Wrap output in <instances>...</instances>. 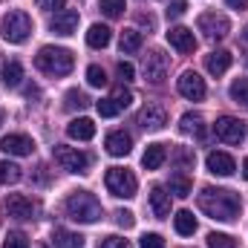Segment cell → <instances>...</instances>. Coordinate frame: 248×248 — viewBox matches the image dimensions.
I'll return each mask as SVG.
<instances>
[{"instance_id":"1","label":"cell","mask_w":248,"mask_h":248,"mask_svg":"<svg viewBox=\"0 0 248 248\" xmlns=\"http://www.w3.org/2000/svg\"><path fill=\"white\" fill-rule=\"evenodd\" d=\"M196 202H199V211L217 222H234L243 211V199L225 187H202Z\"/></svg>"},{"instance_id":"2","label":"cell","mask_w":248,"mask_h":248,"mask_svg":"<svg viewBox=\"0 0 248 248\" xmlns=\"http://www.w3.org/2000/svg\"><path fill=\"white\" fill-rule=\"evenodd\" d=\"M35 66L46 75H69L75 66V55L63 46H41V52L35 55Z\"/></svg>"},{"instance_id":"3","label":"cell","mask_w":248,"mask_h":248,"mask_svg":"<svg viewBox=\"0 0 248 248\" xmlns=\"http://www.w3.org/2000/svg\"><path fill=\"white\" fill-rule=\"evenodd\" d=\"M66 214H69V219L90 225V222L101 219V202L87 190H75V193L66 196Z\"/></svg>"},{"instance_id":"4","label":"cell","mask_w":248,"mask_h":248,"mask_svg":"<svg viewBox=\"0 0 248 248\" xmlns=\"http://www.w3.org/2000/svg\"><path fill=\"white\" fill-rule=\"evenodd\" d=\"M0 32H3V38H6L9 44H23V41L32 35V17H29L26 12L15 9V12H9V15L0 20Z\"/></svg>"},{"instance_id":"5","label":"cell","mask_w":248,"mask_h":248,"mask_svg":"<svg viewBox=\"0 0 248 248\" xmlns=\"http://www.w3.org/2000/svg\"><path fill=\"white\" fill-rule=\"evenodd\" d=\"M104 182H107V190L113 196H119V199H133L136 196V187H139L136 176L127 168H110L107 176H104Z\"/></svg>"},{"instance_id":"6","label":"cell","mask_w":248,"mask_h":248,"mask_svg":"<svg viewBox=\"0 0 248 248\" xmlns=\"http://www.w3.org/2000/svg\"><path fill=\"white\" fill-rule=\"evenodd\" d=\"M52 159L69 173H84L90 168V156L81 153L78 147H69V144H55L52 147Z\"/></svg>"},{"instance_id":"7","label":"cell","mask_w":248,"mask_h":248,"mask_svg":"<svg viewBox=\"0 0 248 248\" xmlns=\"http://www.w3.org/2000/svg\"><path fill=\"white\" fill-rule=\"evenodd\" d=\"M196 26H199V32L208 41H222L231 32V20L225 15H217V12H202L199 20H196Z\"/></svg>"},{"instance_id":"8","label":"cell","mask_w":248,"mask_h":248,"mask_svg":"<svg viewBox=\"0 0 248 248\" xmlns=\"http://www.w3.org/2000/svg\"><path fill=\"white\" fill-rule=\"evenodd\" d=\"M214 133H217V139H222L225 144H240L243 139H246V122H240V119H234V116H222V119H217L214 124Z\"/></svg>"},{"instance_id":"9","label":"cell","mask_w":248,"mask_h":248,"mask_svg":"<svg viewBox=\"0 0 248 248\" xmlns=\"http://www.w3.org/2000/svg\"><path fill=\"white\" fill-rule=\"evenodd\" d=\"M168 66H170V61H168V55L162 49H150L144 55V78L150 84H162L168 78Z\"/></svg>"},{"instance_id":"10","label":"cell","mask_w":248,"mask_h":248,"mask_svg":"<svg viewBox=\"0 0 248 248\" xmlns=\"http://www.w3.org/2000/svg\"><path fill=\"white\" fill-rule=\"evenodd\" d=\"M176 87H179V95H185L187 101H202L205 98V81L199 78V72H193V69H185L182 75H179V81H176Z\"/></svg>"},{"instance_id":"11","label":"cell","mask_w":248,"mask_h":248,"mask_svg":"<svg viewBox=\"0 0 248 248\" xmlns=\"http://www.w3.org/2000/svg\"><path fill=\"white\" fill-rule=\"evenodd\" d=\"M0 150L9 156H32L35 153V141L23 133H9L0 139Z\"/></svg>"},{"instance_id":"12","label":"cell","mask_w":248,"mask_h":248,"mask_svg":"<svg viewBox=\"0 0 248 248\" xmlns=\"http://www.w3.org/2000/svg\"><path fill=\"white\" fill-rule=\"evenodd\" d=\"M3 205H6V211H9V217H15V219H32V217H35V205H32V199H26L23 193H9Z\"/></svg>"},{"instance_id":"13","label":"cell","mask_w":248,"mask_h":248,"mask_svg":"<svg viewBox=\"0 0 248 248\" xmlns=\"http://www.w3.org/2000/svg\"><path fill=\"white\" fill-rule=\"evenodd\" d=\"M139 124H141L144 130H150V133L162 130V127L168 124V113H165V107H162V104H147V107L139 113Z\"/></svg>"},{"instance_id":"14","label":"cell","mask_w":248,"mask_h":248,"mask_svg":"<svg viewBox=\"0 0 248 248\" xmlns=\"http://www.w3.org/2000/svg\"><path fill=\"white\" fill-rule=\"evenodd\" d=\"M49 29L55 35H72L78 29V12L75 9H63V12H55L52 20H49Z\"/></svg>"},{"instance_id":"15","label":"cell","mask_w":248,"mask_h":248,"mask_svg":"<svg viewBox=\"0 0 248 248\" xmlns=\"http://www.w3.org/2000/svg\"><path fill=\"white\" fill-rule=\"evenodd\" d=\"M205 165H208V170H211L214 176H231V173L237 170V162H234V159H231L228 153H219V150L208 153Z\"/></svg>"},{"instance_id":"16","label":"cell","mask_w":248,"mask_h":248,"mask_svg":"<svg viewBox=\"0 0 248 248\" xmlns=\"http://www.w3.org/2000/svg\"><path fill=\"white\" fill-rule=\"evenodd\" d=\"M168 44H170L176 52H193V49H196V38H193V32H190L187 26H173V29L168 32Z\"/></svg>"},{"instance_id":"17","label":"cell","mask_w":248,"mask_h":248,"mask_svg":"<svg viewBox=\"0 0 248 248\" xmlns=\"http://www.w3.org/2000/svg\"><path fill=\"white\" fill-rule=\"evenodd\" d=\"M104 147H107V153H110V156H127V153H130V147H133V136H130V133H124V130H113V133L107 136Z\"/></svg>"},{"instance_id":"18","label":"cell","mask_w":248,"mask_h":248,"mask_svg":"<svg viewBox=\"0 0 248 248\" xmlns=\"http://www.w3.org/2000/svg\"><path fill=\"white\" fill-rule=\"evenodd\" d=\"M231 61H234V55L228 49H214L211 55H205V69L211 75H222V72H228Z\"/></svg>"},{"instance_id":"19","label":"cell","mask_w":248,"mask_h":248,"mask_svg":"<svg viewBox=\"0 0 248 248\" xmlns=\"http://www.w3.org/2000/svg\"><path fill=\"white\" fill-rule=\"evenodd\" d=\"M150 211H153V217H159V219H165L168 214H170V193L165 190V187H153L150 190Z\"/></svg>"},{"instance_id":"20","label":"cell","mask_w":248,"mask_h":248,"mask_svg":"<svg viewBox=\"0 0 248 248\" xmlns=\"http://www.w3.org/2000/svg\"><path fill=\"white\" fill-rule=\"evenodd\" d=\"M66 136L78 139V141H90L95 136V124L90 122V119H72V122L66 124Z\"/></svg>"},{"instance_id":"21","label":"cell","mask_w":248,"mask_h":248,"mask_svg":"<svg viewBox=\"0 0 248 248\" xmlns=\"http://www.w3.org/2000/svg\"><path fill=\"white\" fill-rule=\"evenodd\" d=\"M179 130H182L185 136H196V139H205V133H208L199 113H185V116L179 119Z\"/></svg>"},{"instance_id":"22","label":"cell","mask_w":248,"mask_h":248,"mask_svg":"<svg viewBox=\"0 0 248 248\" xmlns=\"http://www.w3.org/2000/svg\"><path fill=\"white\" fill-rule=\"evenodd\" d=\"M165 159H168L165 144H147V150H144V156H141V165H144L147 170H159V168L165 165Z\"/></svg>"},{"instance_id":"23","label":"cell","mask_w":248,"mask_h":248,"mask_svg":"<svg viewBox=\"0 0 248 248\" xmlns=\"http://www.w3.org/2000/svg\"><path fill=\"white\" fill-rule=\"evenodd\" d=\"M110 38H113V32H110V26H104V23H93L90 32H87V44H90L93 49H104V46L110 44Z\"/></svg>"},{"instance_id":"24","label":"cell","mask_w":248,"mask_h":248,"mask_svg":"<svg viewBox=\"0 0 248 248\" xmlns=\"http://www.w3.org/2000/svg\"><path fill=\"white\" fill-rule=\"evenodd\" d=\"M52 246L55 248H84V237L75 234V231H66V228H55Z\"/></svg>"},{"instance_id":"25","label":"cell","mask_w":248,"mask_h":248,"mask_svg":"<svg viewBox=\"0 0 248 248\" xmlns=\"http://www.w3.org/2000/svg\"><path fill=\"white\" fill-rule=\"evenodd\" d=\"M119 46H122L124 55L139 52V49H141V32H136V29H124L122 38H119Z\"/></svg>"},{"instance_id":"26","label":"cell","mask_w":248,"mask_h":248,"mask_svg":"<svg viewBox=\"0 0 248 248\" xmlns=\"http://www.w3.org/2000/svg\"><path fill=\"white\" fill-rule=\"evenodd\" d=\"M228 93H231V101L234 104H240L243 110H248V78H237Z\"/></svg>"},{"instance_id":"27","label":"cell","mask_w":248,"mask_h":248,"mask_svg":"<svg viewBox=\"0 0 248 248\" xmlns=\"http://www.w3.org/2000/svg\"><path fill=\"white\" fill-rule=\"evenodd\" d=\"M173 225H176V231H179L182 237H190V234L196 231V219H193L190 211H179V214L173 217Z\"/></svg>"},{"instance_id":"28","label":"cell","mask_w":248,"mask_h":248,"mask_svg":"<svg viewBox=\"0 0 248 248\" xmlns=\"http://www.w3.org/2000/svg\"><path fill=\"white\" fill-rule=\"evenodd\" d=\"M168 187H170V193L173 196H179V199H185V196H190V179H187L185 173H173L170 176V182H168Z\"/></svg>"},{"instance_id":"29","label":"cell","mask_w":248,"mask_h":248,"mask_svg":"<svg viewBox=\"0 0 248 248\" xmlns=\"http://www.w3.org/2000/svg\"><path fill=\"white\" fill-rule=\"evenodd\" d=\"M20 176H23V170L15 162H0V182L3 185H15V182H20Z\"/></svg>"},{"instance_id":"30","label":"cell","mask_w":248,"mask_h":248,"mask_svg":"<svg viewBox=\"0 0 248 248\" xmlns=\"http://www.w3.org/2000/svg\"><path fill=\"white\" fill-rule=\"evenodd\" d=\"M20 78H23V66L17 61H9L3 66V84H6V87H17Z\"/></svg>"},{"instance_id":"31","label":"cell","mask_w":248,"mask_h":248,"mask_svg":"<svg viewBox=\"0 0 248 248\" xmlns=\"http://www.w3.org/2000/svg\"><path fill=\"white\" fill-rule=\"evenodd\" d=\"M63 98H66V101H63V107H66V110H84V107L90 104V98H87L81 90H69Z\"/></svg>"},{"instance_id":"32","label":"cell","mask_w":248,"mask_h":248,"mask_svg":"<svg viewBox=\"0 0 248 248\" xmlns=\"http://www.w3.org/2000/svg\"><path fill=\"white\" fill-rule=\"evenodd\" d=\"M87 81H90V87H107V72L98 63H93V66H87Z\"/></svg>"},{"instance_id":"33","label":"cell","mask_w":248,"mask_h":248,"mask_svg":"<svg viewBox=\"0 0 248 248\" xmlns=\"http://www.w3.org/2000/svg\"><path fill=\"white\" fill-rule=\"evenodd\" d=\"M3 248H29V240L23 231H9L3 237Z\"/></svg>"},{"instance_id":"34","label":"cell","mask_w":248,"mask_h":248,"mask_svg":"<svg viewBox=\"0 0 248 248\" xmlns=\"http://www.w3.org/2000/svg\"><path fill=\"white\" fill-rule=\"evenodd\" d=\"M208 248H237V240L228 234H208Z\"/></svg>"},{"instance_id":"35","label":"cell","mask_w":248,"mask_h":248,"mask_svg":"<svg viewBox=\"0 0 248 248\" xmlns=\"http://www.w3.org/2000/svg\"><path fill=\"white\" fill-rule=\"evenodd\" d=\"M95 110H98V116H104V119H113V116L122 113V107H119L113 98H101V101L95 104Z\"/></svg>"},{"instance_id":"36","label":"cell","mask_w":248,"mask_h":248,"mask_svg":"<svg viewBox=\"0 0 248 248\" xmlns=\"http://www.w3.org/2000/svg\"><path fill=\"white\" fill-rule=\"evenodd\" d=\"M101 12H104L107 17H122L124 0H101Z\"/></svg>"},{"instance_id":"37","label":"cell","mask_w":248,"mask_h":248,"mask_svg":"<svg viewBox=\"0 0 248 248\" xmlns=\"http://www.w3.org/2000/svg\"><path fill=\"white\" fill-rule=\"evenodd\" d=\"M113 101L124 110V107L133 101V93H130V90H124V87H116V90H113Z\"/></svg>"},{"instance_id":"38","label":"cell","mask_w":248,"mask_h":248,"mask_svg":"<svg viewBox=\"0 0 248 248\" xmlns=\"http://www.w3.org/2000/svg\"><path fill=\"white\" fill-rule=\"evenodd\" d=\"M98 248H130V243H127L124 237H116V234H113V237H104V240L98 243Z\"/></svg>"},{"instance_id":"39","label":"cell","mask_w":248,"mask_h":248,"mask_svg":"<svg viewBox=\"0 0 248 248\" xmlns=\"http://www.w3.org/2000/svg\"><path fill=\"white\" fill-rule=\"evenodd\" d=\"M139 246H141V248H165V240H162L159 234H144Z\"/></svg>"},{"instance_id":"40","label":"cell","mask_w":248,"mask_h":248,"mask_svg":"<svg viewBox=\"0 0 248 248\" xmlns=\"http://www.w3.org/2000/svg\"><path fill=\"white\" fill-rule=\"evenodd\" d=\"M187 9V0H170V6H168V17H182Z\"/></svg>"},{"instance_id":"41","label":"cell","mask_w":248,"mask_h":248,"mask_svg":"<svg viewBox=\"0 0 248 248\" xmlns=\"http://www.w3.org/2000/svg\"><path fill=\"white\" fill-rule=\"evenodd\" d=\"M116 72H119V78H122V81H133V75H136L133 63H127V61H119V66H116Z\"/></svg>"},{"instance_id":"42","label":"cell","mask_w":248,"mask_h":248,"mask_svg":"<svg viewBox=\"0 0 248 248\" xmlns=\"http://www.w3.org/2000/svg\"><path fill=\"white\" fill-rule=\"evenodd\" d=\"M116 222H119L122 228H133V225H136V217H133L130 211H116Z\"/></svg>"},{"instance_id":"43","label":"cell","mask_w":248,"mask_h":248,"mask_svg":"<svg viewBox=\"0 0 248 248\" xmlns=\"http://www.w3.org/2000/svg\"><path fill=\"white\" fill-rule=\"evenodd\" d=\"M173 159H176L179 165H185V168H193V153H190V150H185V147H179Z\"/></svg>"},{"instance_id":"44","label":"cell","mask_w":248,"mask_h":248,"mask_svg":"<svg viewBox=\"0 0 248 248\" xmlns=\"http://www.w3.org/2000/svg\"><path fill=\"white\" fill-rule=\"evenodd\" d=\"M63 3H66V0H38V6L46 9V12H52V9H63Z\"/></svg>"},{"instance_id":"45","label":"cell","mask_w":248,"mask_h":248,"mask_svg":"<svg viewBox=\"0 0 248 248\" xmlns=\"http://www.w3.org/2000/svg\"><path fill=\"white\" fill-rule=\"evenodd\" d=\"M231 9H237V12H243V9H248V0H225Z\"/></svg>"},{"instance_id":"46","label":"cell","mask_w":248,"mask_h":248,"mask_svg":"<svg viewBox=\"0 0 248 248\" xmlns=\"http://www.w3.org/2000/svg\"><path fill=\"white\" fill-rule=\"evenodd\" d=\"M243 176H246V179H248V159H246V162H243Z\"/></svg>"},{"instance_id":"47","label":"cell","mask_w":248,"mask_h":248,"mask_svg":"<svg viewBox=\"0 0 248 248\" xmlns=\"http://www.w3.org/2000/svg\"><path fill=\"white\" fill-rule=\"evenodd\" d=\"M243 38H246V41H248V26H246V32H243Z\"/></svg>"},{"instance_id":"48","label":"cell","mask_w":248,"mask_h":248,"mask_svg":"<svg viewBox=\"0 0 248 248\" xmlns=\"http://www.w3.org/2000/svg\"><path fill=\"white\" fill-rule=\"evenodd\" d=\"M0 122H3V113H0Z\"/></svg>"}]
</instances>
